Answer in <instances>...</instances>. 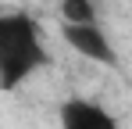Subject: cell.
Returning a JSON list of instances; mask_svg holds the SVG:
<instances>
[{
	"label": "cell",
	"instance_id": "obj_4",
	"mask_svg": "<svg viewBox=\"0 0 132 129\" xmlns=\"http://www.w3.org/2000/svg\"><path fill=\"white\" fill-rule=\"evenodd\" d=\"M61 22H100L96 0H61Z\"/></svg>",
	"mask_w": 132,
	"mask_h": 129
},
{
	"label": "cell",
	"instance_id": "obj_1",
	"mask_svg": "<svg viewBox=\"0 0 132 129\" xmlns=\"http://www.w3.org/2000/svg\"><path fill=\"white\" fill-rule=\"evenodd\" d=\"M46 68V40L39 22L25 11L0 15V90L11 93Z\"/></svg>",
	"mask_w": 132,
	"mask_h": 129
},
{
	"label": "cell",
	"instance_id": "obj_3",
	"mask_svg": "<svg viewBox=\"0 0 132 129\" xmlns=\"http://www.w3.org/2000/svg\"><path fill=\"white\" fill-rule=\"evenodd\" d=\"M57 118H61V129H121L118 118L104 104L86 101V97H68L57 111Z\"/></svg>",
	"mask_w": 132,
	"mask_h": 129
},
{
	"label": "cell",
	"instance_id": "obj_2",
	"mask_svg": "<svg viewBox=\"0 0 132 129\" xmlns=\"http://www.w3.org/2000/svg\"><path fill=\"white\" fill-rule=\"evenodd\" d=\"M61 40L79 58H86L93 64H114L118 61V50H114V43H111V36L104 32L100 22H61Z\"/></svg>",
	"mask_w": 132,
	"mask_h": 129
}]
</instances>
